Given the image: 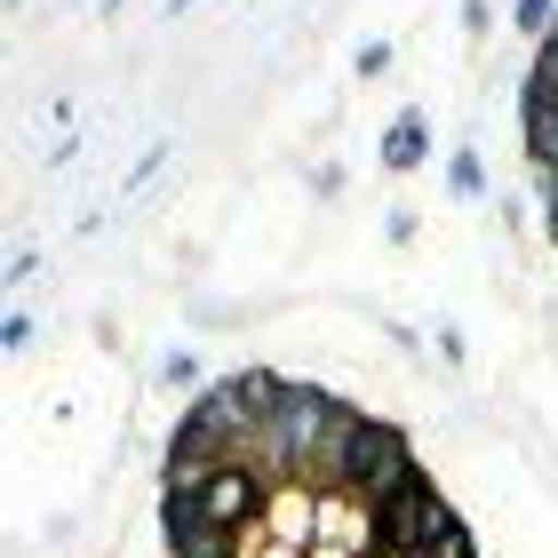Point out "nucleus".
Instances as JSON below:
<instances>
[{
  "instance_id": "1",
  "label": "nucleus",
  "mask_w": 558,
  "mask_h": 558,
  "mask_svg": "<svg viewBox=\"0 0 558 558\" xmlns=\"http://www.w3.org/2000/svg\"><path fill=\"white\" fill-rule=\"evenodd\" d=\"M327 423H336V399L312 391V384H288V391H279V408H271V423H264V439H256V463L271 478H303V487H312Z\"/></svg>"
},
{
  "instance_id": "2",
  "label": "nucleus",
  "mask_w": 558,
  "mask_h": 558,
  "mask_svg": "<svg viewBox=\"0 0 558 558\" xmlns=\"http://www.w3.org/2000/svg\"><path fill=\"white\" fill-rule=\"evenodd\" d=\"M454 526V511L439 502V487H430V478H415V487H399L384 511H375V543H384L391 558H423L430 543H439Z\"/></svg>"
},
{
  "instance_id": "3",
  "label": "nucleus",
  "mask_w": 558,
  "mask_h": 558,
  "mask_svg": "<svg viewBox=\"0 0 558 558\" xmlns=\"http://www.w3.org/2000/svg\"><path fill=\"white\" fill-rule=\"evenodd\" d=\"M199 511L216 526H256L271 511V471L264 463H223L208 487H199Z\"/></svg>"
},
{
  "instance_id": "4",
  "label": "nucleus",
  "mask_w": 558,
  "mask_h": 558,
  "mask_svg": "<svg viewBox=\"0 0 558 558\" xmlns=\"http://www.w3.org/2000/svg\"><path fill=\"white\" fill-rule=\"evenodd\" d=\"M423 151H430L423 112H399L391 129H384V168H391V175H408V168H423Z\"/></svg>"
},
{
  "instance_id": "5",
  "label": "nucleus",
  "mask_w": 558,
  "mask_h": 558,
  "mask_svg": "<svg viewBox=\"0 0 558 558\" xmlns=\"http://www.w3.org/2000/svg\"><path fill=\"white\" fill-rule=\"evenodd\" d=\"M447 184L463 192V199H487V168H478V151H454V160H447Z\"/></svg>"
},
{
  "instance_id": "6",
  "label": "nucleus",
  "mask_w": 558,
  "mask_h": 558,
  "mask_svg": "<svg viewBox=\"0 0 558 558\" xmlns=\"http://www.w3.org/2000/svg\"><path fill=\"white\" fill-rule=\"evenodd\" d=\"M550 24H558V0H519V33L550 40Z\"/></svg>"
},
{
  "instance_id": "7",
  "label": "nucleus",
  "mask_w": 558,
  "mask_h": 558,
  "mask_svg": "<svg viewBox=\"0 0 558 558\" xmlns=\"http://www.w3.org/2000/svg\"><path fill=\"white\" fill-rule=\"evenodd\" d=\"M351 64H360V81H384V72H391V40H367Z\"/></svg>"
},
{
  "instance_id": "8",
  "label": "nucleus",
  "mask_w": 558,
  "mask_h": 558,
  "mask_svg": "<svg viewBox=\"0 0 558 558\" xmlns=\"http://www.w3.org/2000/svg\"><path fill=\"white\" fill-rule=\"evenodd\" d=\"M423 558H478V550H471V535H463V519H454V526H447V535H439V543H430Z\"/></svg>"
},
{
  "instance_id": "9",
  "label": "nucleus",
  "mask_w": 558,
  "mask_h": 558,
  "mask_svg": "<svg viewBox=\"0 0 558 558\" xmlns=\"http://www.w3.org/2000/svg\"><path fill=\"white\" fill-rule=\"evenodd\" d=\"M192 375H199V360H192V351H168V360H160V384H175V391H184Z\"/></svg>"
},
{
  "instance_id": "10",
  "label": "nucleus",
  "mask_w": 558,
  "mask_h": 558,
  "mask_svg": "<svg viewBox=\"0 0 558 558\" xmlns=\"http://www.w3.org/2000/svg\"><path fill=\"white\" fill-rule=\"evenodd\" d=\"M160 160H168V144H151V151H144V160L129 168V192H144V184H151V175H160Z\"/></svg>"
},
{
  "instance_id": "11",
  "label": "nucleus",
  "mask_w": 558,
  "mask_h": 558,
  "mask_svg": "<svg viewBox=\"0 0 558 558\" xmlns=\"http://www.w3.org/2000/svg\"><path fill=\"white\" fill-rule=\"evenodd\" d=\"M0 343H9V351H24V343H33V319H24V312H9V319H0Z\"/></svg>"
},
{
  "instance_id": "12",
  "label": "nucleus",
  "mask_w": 558,
  "mask_h": 558,
  "mask_svg": "<svg viewBox=\"0 0 558 558\" xmlns=\"http://www.w3.org/2000/svg\"><path fill=\"white\" fill-rule=\"evenodd\" d=\"M303 550H312V543H279L271 526H264V543H256V558H303Z\"/></svg>"
},
{
  "instance_id": "13",
  "label": "nucleus",
  "mask_w": 558,
  "mask_h": 558,
  "mask_svg": "<svg viewBox=\"0 0 558 558\" xmlns=\"http://www.w3.org/2000/svg\"><path fill=\"white\" fill-rule=\"evenodd\" d=\"M543 208H550V240H558V175L543 168Z\"/></svg>"
},
{
  "instance_id": "14",
  "label": "nucleus",
  "mask_w": 558,
  "mask_h": 558,
  "mask_svg": "<svg viewBox=\"0 0 558 558\" xmlns=\"http://www.w3.org/2000/svg\"><path fill=\"white\" fill-rule=\"evenodd\" d=\"M303 558H360V550H343V543H312Z\"/></svg>"
},
{
  "instance_id": "15",
  "label": "nucleus",
  "mask_w": 558,
  "mask_h": 558,
  "mask_svg": "<svg viewBox=\"0 0 558 558\" xmlns=\"http://www.w3.org/2000/svg\"><path fill=\"white\" fill-rule=\"evenodd\" d=\"M96 9H112V0H96Z\"/></svg>"
},
{
  "instance_id": "16",
  "label": "nucleus",
  "mask_w": 558,
  "mask_h": 558,
  "mask_svg": "<svg viewBox=\"0 0 558 558\" xmlns=\"http://www.w3.org/2000/svg\"><path fill=\"white\" fill-rule=\"evenodd\" d=\"M550 40H558V24H550Z\"/></svg>"
}]
</instances>
